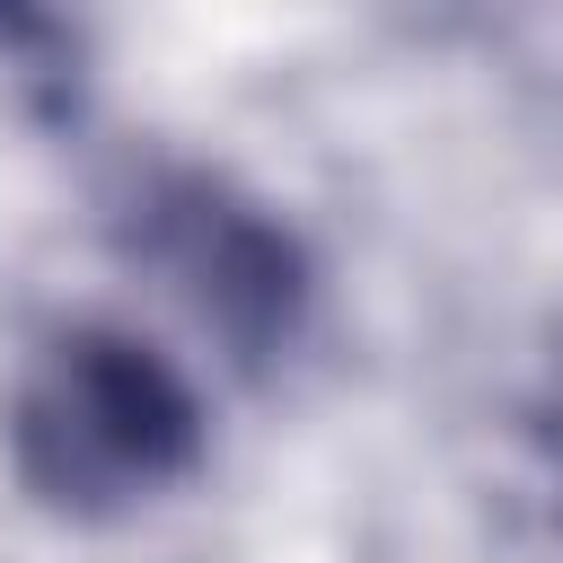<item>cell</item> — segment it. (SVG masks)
<instances>
[{
  "label": "cell",
  "mask_w": 563,
  "mask_h": 563,
  "mask_svg": "<svg viewBox=\"0 0 563 563\" xmlns=\"http://www.w3.org/2000/svg\"><path fill=\"white\" fill-rule=\"evenodd\" d=\"M545 440H554V484H563V413H554V431H545Z\"/></svg>",
  "instance_id": "cell-3"
},
{
  "label": "cell",
  "mask_w": 563,
  "mask_h": 563,
  "mask_svg": "<svg viewBox=\"0 0 563 563\" xmlns=\"http://www.w3.org/2000/svg\"><path fill=\"white\" fill-rule=\"evenodd\" d=\"M123 246L246 369H264L273 352H290L299 325H308V290L317 282H308L299 238L255 194H238L211 167H150L141 194H132V211H123Z\"/></svg>",
  "instance_id": "cell-2"
},
{
  "label": "cell",
  "mask_w": 563,
  "mask_h": 563,
  "mask_svg": "<svg viewBox=\"0 0 563 563\" xmlns=\"http://www.w3.org/2000/svg\"><path fill=\"white\" fill-rule=\"evenodd\" d=\"M0 449L35 510L106 528L194 484V466L211 457V413L150 334L114 317H70L18 361Z\"/></svg>",
  "instance_id": "cell-1"
}]
</instances>
